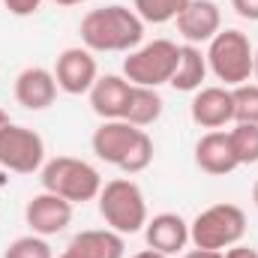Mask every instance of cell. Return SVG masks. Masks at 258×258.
I'll return each instance as SVG.
<instances>
[{"label": "cell", "instance_id": "cell-14", "mask_svg": "<svg viewBox=\"0 0 258 258\" xmlns=\"http://www.w3.org/2000/svg\"><path fill=\"white\" fill-rule=\"evenodd\" d=\"M144 237H147L150 249L171 258L186 249V243H189V222L180 213H156L153 219H147Z\"/></svg>", "mask_w": 258, "mask_h": 258}, {"label": "cell", "instance_id": "cell-29", "mask_svg": "<svg viewBox=\"0 0 258 258\" xmlns=\"http://www.w3.org/2000/svg\"><path fill=\"white\" fill-rule=\"evenodd\" d=\"M9 123H12V120H9V114H6V111L0 108V132H3V129L9 126Z\"/></svg>", "mask_w": 258, "mask_h": 258}, {"label": "cell", "instance_id": "cell-18", "mask_svg": "<svg viewBox=\"0 0 258 258\" xmlns=\"http://www.w3.org/2000/svg\"><path fill=\"white\" fill-rule=\"evenodd\" d=\"M207 72H210V69H207L204 51H201L198 45L183 42V45H180V57H177V69H174V75H171V87L180 90V93H195V90H201Z\"/></svg>", "mask_w": 258, "mask_h": 258}, {"label": "cell", "instance_id": "cell-4", "mask_svg": "<svg viewBox=\"0 0 258 258\" xmlns=\"http://www.w3.org/2000/svg\"><path fill=\"white\" fill-rule=\"evenodd\" d=\"M96 201H99V216L105 219V225L123 237L144 231V225L150 219L141 186L129 177H114V180L102 183V192Z\"/></svg>", "mask_w": 258, "mask_h": 258}, {"label": "cell", "instance_id": "cell-26", "mask_svg": "<svg viewBox=\"0 0 258 258\" xmlns=\"http://www.w3.org/2000/svg\"><path fill=\"white\" fill-rule=\"evenodd\" d=\"M222 258H258V249L246 246V243H234L222 252Z\"/></svg>", "mask_w": 258, "mask_h": 258}, {"label": "cell", "instance_id": "cell-7", "mask_svg": "<svg viewBox=\"0 0 258 258\" xmlns=\"http://www.w3.org/2000/svg\"><path fill=\"white\" fill-rule=\"evenodd\" d=\"M45 165V141L36 129L9 123L0 132V168L15 174H33Z\"/></svg>", "mask_w": 258, "mask_h": 258}, {"label": "cell", "instance_id": "cell-17", "mask_svg": "<svg viewBox=\"0 0 258 258\" xmlns=\"http://www.w3.org/2000/svg\"><path fill=\"white\" fill-rule=\"evenodd\" d=\"M66 252L75 258H123L126 240H123V234H117L111 228H87L69 240Z\"/></svg>", "mask_w": 258, "mask_h": 258}, {"label": "cell", "instance_id": "cell-1", "mask_svg": "<svg viewBox=\"0 0 258 258\" xmlns=\"http://www.w3.org/2000/svg\"><path fill=\"white\" fill-rule=\"evenodd\" d=\"M144 39V21L123 3H111L102 9H90L81 18V42L90 51L102 54H117L132 51Z\"/></svg>", "mask_w": 258, "mask_h": 258}, {"label": "cell", "instance_id": "cell-11", "mask_svg": "<svg viewBox=\"0 0 258 258\" xmlns=\"http://www.w3.org/2000/svg\"><path fill=\"white\" fill-rule=\"evenodd\" d=\"M222 30V12L213 0H189L186 9L177 15V33L189 45H204Z\"/></svg>", "mask_w": 258, "mask_h": 258}, {"label": "cell", "instance_id": "cell-5", "mask_svg": "<svg viewBox=\"0 0 258 258\" xmlns=\"http://www.w3.org/2000/svg\"><path fill=\"white\" fill-rule=\"evenodd\" d=\"M246 234V213L237 204H210L189 222V243L198 249L225 252L228 246L240 243Z\"/></svg>", "mask_w": 258, "mask_h": 258}, {"label": "cell", "instance_id": "cell-12", "mask_svg": "<svg viewBox=\"0 0 258 258\" xmlns=\"http://www.w3.org/2000/svg\"><path fill=\"white\" fill-rule=\"evenodd\" d=\"M189 114L192 123L201 129H222L225 123L234 120V99H231V87H201L195 90L192 102H189Z\"/></svg>", "mask_w": 258, "mask_h": 258}, {"label": "cell", "instance_id": "cell-33", "mask_svg": "<svg viewBox=\"0 0 258 258\" xmlns=\"http://www.w3.org/2000/svg\"><path fill=\"white\" fill-rule=\"evenodd\" d=\"M57 258H75V255H69V252H66V249H63V252H60V255H57Z\"/></svg>", "mask_w": 258, "mask_h": 258}, {"label": "cell", "instance_id": "cell-3", "mask_svg": "<svg viewBox=\"0 0 258 258\" xmlns=\"http://www.w3.org/2000/svg\"><path fill=\"white\" fill-rule=\"evenodd\" d=\"M42 189L66 198L69 204H84V201H96L102 192V174L75 156H54L42 165L39 171Z\"/></svg>", "mask_w": 258, "mask_h": 258}, {"label": "cell", "instance_id": "cell-19", "mask_svg": "<svg viewBox=\"0 0 258 258\" xmlns=\"http://www.w3.org/2000/svg\"><path fill=\"white\" fill-rule=\"evenodd\" d=\"M162 108H165V102H162V96H159L156 87H138V84H132L123 120L132 123V126H138V129L153 126L162 117Z\"/></svg>", "mask_w": 258, "mask_h": 258}, {"label": "cell", "instance_id": "cell-25", "mask_svg": "<svg viewBox=\"0 0 258 258\" xmlns=\"http://www.w3.org/2000/svg\"><path fill=\"white\" fill-rule=\"evenodd\" d=\"M234 12L246 21H258V0H231Z\"/></svg>", "mask_w": 258, "mask_h": 258}, {"label": "cell", "instance_id": "cell-27", "mask_svg": "<svg viewBox=\"0 0 258 258\" xmlns=\"http://www.w3.org/2000/svg\"><path fill=\"white\" fill-rule=\"evenodd\" d=\"M183 258H222V252H216V249H189V252H183Z\"/></svg>", "mask_w": 258, "mask_h": 258}, {"label": "cell", "instance_id": "cell-8", "mask_svg": "<svg viewBox=\"0 0 258 258\" xmlns=\"http://www.w3.org/2000/svg\"><path fill=\"white\" fill-rule=\"evenodd\" d=\"M54 78H57V87H60L63 93H69V96L90 93V87H93L96 78H99L93 51L84 48V45L63 48V51L57 54V63H54Z\"/></svg>", "mask_w": 258, "mask_h": 258}, {"label": "cell", "instance_id": "cell-15", "mask_svg": "<svg viewBox=\"0 0 258 258\" xmlns=\"http://www.w3.org/2000/svg\"><path fill=\"white\" fill-rule=\"evenodd\" d=\"M195 165L204 171V174H213V177H225L231 174L237 165L234 159V150H231V141H228V132L222 129H210L198 138L195 144Z\"/></svg>", "mask_w": 258, "mask_h": 258}, {"label": "cell", "instance_id": "cell-13", "mask_svg": "<svg viewBox=\"0 0 258 258\" xmlns=\"http://www.w3.org/2000/svg\"><path fill=\"white\" fill-rule=\"evenodd\" d=\"M57 90H60L57 78L45 66H27L15 78V99L27 111H45V108H51L54 99H57Z\"/></svg>", "mask_w": 258, "mask_h": 258}, {"label": "cell", "instance_id": "cell-9", "mask_svg": "<svg viewBox=\"0 0 258 258\" xmlns=\"http://www.w3.org/2000/svg\"><path fill=\"white\" fill-rule=\"evenodd\" d=\"M141 135H144V129L132 126V123H126V120H102L99 126L93 129L90 147H93L96 159L123 168L126 156L132 153V147L138 144Z\"/></svg>", "mask_w": 258, "mask_h": 258}, {"label": "cell", "instance_id": "cell-21", "mask_svg": "<svg viewBox=\"0 0 258 258\" xmlns=\"http://www.w3.org/2000/svg\"><path fill=\"white\" fill-rule=\"evenodd\" d=\"M231 150L237 165H255L258 162V126L255 123H234V129L228 132Z\"/></svg>", "mask_w": 258, "mask_h": 258}, {"label": "cell", "instance_id": "cell-16", "mask_svg": "<svg viewBox=\"0 0 258 258\" xmlns=\"http://www.w3.org/2000/svg\"><path fill=\"white\" fill-rule=\"evenodd\" d=\"M129 84L123 75H99L96 84L90 87V108L102 117V120H123V111H126L129 102Z\"/></svg>", "mask_w": 258, "mask_h": 258}, {"label": "cell", "instance_id": "cell-31", "mask_svg": "<svg viewBox=\"0 0 258 258\" xmlns=\"http://www.w3.org/2000/svg\"><path fill=\"white\" fill-rule=\"evenodd\" d=\"M252 78H255V84H258V48H255V66H252Z\"/></svg>", "mask_w": 258, "mask_h": 258}, {"label": "cell", "instance_id": "cell-22", "mask_svg": "<svg viewBox=\"0 0 258 258\" xmlns=\"http://www.w3.org/2000/svg\"><path fill=\"white\" fill-rule=\"evenodd\" d=\"M234 99V123H255L258 126V84L246 81L231 87Z\"/></svg>", "mask_w": 258, "mask_h": 258}, {"label": "cell", "instance_id": "cell-20", "mask_svg": "<svg viewBox=\"0 0 258 258\" xmlns=\"http://www.w3.org/2000/svg\"><path fill=\"white\" fill-rule=\"evenodd\" d=\"M186 3L189 0H132V9L144 24H168V21H177Z\"/></svg>", "mask_w": 258, "mask_h": 258}, {"label": "cell", "instance_id": "cell-30", "mask_svg": "<svg viewBox=\"0 0 258 258\" xmlns=\"http://www.w3.org/2000/svg\"><path fill=\"white\" fill-rule=\"evenodd\" d=\"M57 6H81V3H87V0H54Z\"/></svg>", "mask_w": 258, "mask_h": 258}, {"label": "cell", "instance_id": "cell-10", "mask_svg": "<svg viewBox=\"0 0 258 258\" xmlns=\"http://www.w3.org/2000/svg\"><path fill=\"white\" fill-rule=\"evenodd\" d=\"M72 207H75V204H69L66 198L42 189L39 195H33V198L27 201V207H24V222L30 225L33 234L51 237V234H60L66 225L72 222Z\"/></svg>", "mask_w": 258, "mask_h": 258}, {"label": "cell", "instance_id": "cell-32", "mask_svg": "<svg viewBox=\"0 0 258 258\" xmlns=\"http://www.w3.org/2000/svg\"><path fill=\"white\" fill-rule=\"evenodd\" d=\"M252 201H255V207H258V180H255V186H252Z\"/></svg>", "mask_w": 258, "mask_h": 258}, {"label": "cell", "instance_id": "cell-28", "mask_svg": "<svg viewBox=\"0 0 258 258\" xmlns=\"http://www.w3.org/2000/svg\"><path fill=\"white\" fill-rule=\"evenodd\" d=\"M132 258H168V255H162V252H156V249H150V246H147V249H141V252H135Z\"/></svg>", "mask_w": 258, "mask_h": 258}, {"label": "cell", "instance_id": "cell-2", "mask_svg": "<svg viewBox=\"0 0 258 258\" xmlns=\"http://www.w3.org/2000/svg\"><path fill=\"white\" fill-rule=\"evenodd\" d=\"M207 69L222 81V87H237L252 81V66H255V48L249 36L237 27L219 30L207 42Z\"/></svg>", "mask_w": 258, "mask_h": 258}, {"label": "cell", "instance_id": "cell-6", "mask_svg": "<svg viewBox=\"0 0 258 258\" xmlns=\"http://www.w3.org/2000/svg\"><path fill=\"white\" fill-rule=\"evenodd\" d=\"M180 45L171 39H153L138 48H132L123 60V78L138 87H162L171 84V75L177 69Z\"/></svg>", "mask_w": 258, "mask_h": 258}, {"label": "cell", "instance_id": "cell-23", "mask_svg": "<svg viewBox=\"0 0 258 258\" xmlns=\"http://www.w3.org/2000/svg\"><path fill=\"white\" fill-rule=\"evenodd\" d=\"M3 258H54V252H51V243L45 237H39V234L30 231L24 237H15L6 246Z\"/></svg>", "mask_w": 258, "mask_h": 258}, {"label": "cell", "instance_id": "cell-24", "mask_svg": "<svg viewBox=\"0 0 258 258\" xmlns=\"http://www.w3.org/2000/svg\"><path fill=\"white\" fill-rule=\"evenodd\" d=\"M42 3H45V0H3V6H6L12 15H18V18H27V15H33V12H39Z\"/></svg>", "mask_w": 258, "mask_h": 258}]
</instances>
